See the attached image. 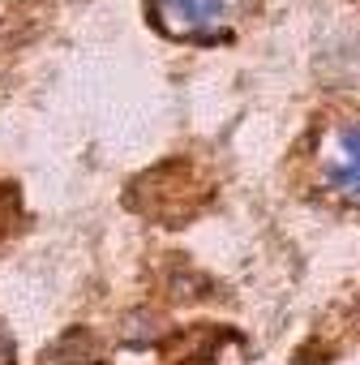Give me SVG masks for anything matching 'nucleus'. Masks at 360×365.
<instances>
[{
	"label": "nucleus",
	"instance_id": "obj_5",
	"mask_svg": "<svg viewBox=\"0 0 360 365\" xmlns=\"http://www.w3.org/2000/svg\"><path fill=\"white\" fill-rule=\"evenodd\" d=\"M0 365H14V344H9L5 331H0Z\"/></svg>",
	"mask_w": 360,
	"mask_h": 365
},
{
	"label": "nucleus",
	"instance_id": "obj_4",
	"mask_svg": "<svg viewBox=\"0 0 360 365\" xmlns=\"http://www.w3.org/2000/svg\"><path fill=\"white\" fill-rule=\"evenodd\" d=\"M18 220V194L14 190H0V237H5Z\"/></svg>",
	"mask_w": 360,
	"mask_h": 365
},
{
	"label": "nucleus",
	"instance_id": "obj_2",
	"mask_svg": "<svg viewBox=\"0 0 360 365\" xmlns=\"http://www.w3.org/2000/svg\"><path fill=\"white\" fill-rule=\"evenodd\" d=\"M322 180L360 207V120L330 125L322 133Z\"/></svg>",
	"mask_w": 360,
	"mask_h": 365
},
{
	"label": "nucleus",
	"instance_id": "obj_6",
	"mask_svg": "<svg viewBox=\"0 0 360 365\" xmlns=\"http://www.w3.org/2000/svg\"><path fill=\"white\" fill-rule=\"evenodd\" d=\"M69 365H99V361H69Z\"/></svg>",
	"mask_w": 360,
	"mask_h": 365
},
{
	"label": "nucleus",
	"instance_id": "obj_1",
	"mask_svg": "<svg viewBox=\"0 0 360 365\" xmlns=\"http://www.w3.org/2000/svg\"><path fill=\"white\" fill-rule=\"evenodd\" d=\"M206 198H211L206 180L189 163L154 168V172H146L137 185H133V207L142 215H150V220H163V224H176V220L198 215Z\"/></svg>",
	"mask_w": 360,
	"mask_h": 365
},
{
	"label": "nucleus",
	"instance_id": "obj_3",
	"mask_svg": "<svg viewBox=\"0 0 360 365\" xmlns=\"http://www.w3.org/2000/svg\"><path fill=\"white\" fill-rule=\"evenodd\" d=\"M150 14L176 39H215L228 22V0H150Z\"/></svg>",
	"mask_w": 360,
	"mask_h": 365
}]
</instances>
